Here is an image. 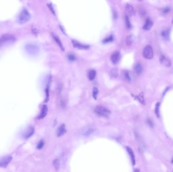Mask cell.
Wrapping results in <instances>:
<instances>
[{
	"label": "cell",
	"instance_id": "ba28073f",
	"mask_svg": "<svg viewBox=\"0 0 173 172\" xmlns=\"http://www.w3.org/2000/svg\"><path fill=\"white\" fill-rule=\"evenodd\" d=\"M35 132V129L34 127L30 126L28 127L25 132L23 133V137L25 139L30 137Z\"/></svg>",
	"mask_w": 173,
	"mask_h": 172
},
{
	"label": "cell",
	"instance_id": "8992f818",
	"mask_svg": "<svg viewBox=\"0 0 173 172\" xmlns=\"http://www.w3.org/2000/svg\"><path fill=\"white\" fill-rule=\"evenodd\" d=\"M12 160V156L11 155H8L2 157L0 159V168H5Z\"/></svg>",
	"mask_w": 173,
	"mask_h": 172
},
{
	"label": "cell",
	"instance_id": "ffe728a7",
	"mask_svg": "<svg viewBox=\"0 0 173 172\" xmlns=\"http://www.w3.org/2000/svg\"><path fill=\"white\" fill-rule=\"evenodd\" d=\"M111 75L112 77H113V78H116L118 77L119 75V72H118V69L114 68H113V69L111 70Z\"/></svg>",
	"mask_w": 173,
	"mask_h": 172
},
{
	"label": "cell",
	"instance_id": "603a6c76",
	"mask_svg": "<svg viewBox=\"0 0 173 172\" xmlns=\"http://www.w3.org/2000/svg\"><path fill=\"white\" fill-rule=\"evenodd\" d=\"M94 130L93 129L89 128V129H87L86 130H85V131H84L83 133V134L85 136H89V135H91L92 133L94 132Z\"/></svg>",
	"mask_w": 173,
	"mask_h": 172
},
{
	"label": "cell",
	"instance_id": "d6a6232c",
	"mask_svg": "<svg viewBox=\"0 0 173 172\" xmlns=\"http://www.w3.org/2000/svg\"><path fill=\"white\" fill-rule=\"evenodd\" d=\"M48 7H49V8H50V10L51 11H52V12L53 14H55V11H54V8H53V7L52 5H51V4H49V5H48Z\"/></svg>",
	"mask_w": 173,
	"mask_h": 172
},
{
	"label": "cell",
	"instance_id": "4dcf8cb0",
	"mask_svg": "<svg viewBox=\"0 0 173 172\" xmlns=\"http://www.w3.org/2000/svg\"><path fill=\"white\" fill-rule=\"evenodd\" d=\"M46 98L45 102H47L49 99V91L48 88H47L46 90Z\"/></svg>",
	"mask_w": 173,
	"mask_h": 172
},
{
	"label": "cell",
	"instance_id": "e0dca14e",
	"mask_svg": "<svg viewBox=\"0 0 173 172\" xmlns=\"http://www.w3.org/2000/svg\"><path fill=\"white\" fill-rule=\"evenodd\" d=\"M52 36H53V38L56 41V43L57 44L59 45L60 48L61 49V50H64V48H63V45H62V44L61 43V41H60V39H59V38H58V37L56 35H55V34H52Z\"/></svg>",
	"mask_w": 173,
	"mask_h": 172
},
{
	"label": "cell",
	"instance_id": "52a82bcc",
	"mask_svg": "<svg viewBox=\"0 0 173 172\" xmlns=\"http://www.w3.org/2000/svg\"><path fill=\"white\" fill-rule=\"evenodd\" d=\"M160 63L163 65V66H165L167 67H170L172 65V62L170 59L165 57V55H161L160 57Z\"/></svg>",
	"mask_w": 173,
	"mask_h": 172
},
{
	"label": "cell",
	"instance_id": "6da1fadb",
	"mask_svg": "<svg viewBox=\"0 0 173 172\" xmlns=\"http://www.w3.org/2000/svg\"><path fill=\"white\" fill-rule=\"evenodd\" d=\"M25 49L26 52L31 55H36L39 52V48L38 46L33 44H26L25 46Z\"/></svg>",
	"mask_w": 173,
	"mask_h": 172
},
{
	"label": "cell",
	"instance_id": "d6986e66",
	"mask_svg": "<svg viewBox=\"0 0 173 172\" xmlns=\"http://www.w3.org/2000/svg\"><path fill=\"white\" fill-rule=\"evenodd\" d=\"M135 71H136V72L137 74H140L142 71V65L140 64H139V63L137 64L136 65V66L135 67Z\"/></svg>",
	"mask_w": 173,
	"mask_h": 172
},
{
	"label": "cell",
	"instance_id": "9a60e30c",
	"mask_svg": "<svg viewBox=\"0 0 173 172\" xmlns=\"http://www.w3.org/2000/svg\"><path fill=\"white\" fill-rule=\"evenodd\" d=\"M48 111V106L46 105H44L43 106V108H42L41 113L39 115L38 119H43L44 118H45L46 117V116L47 115V114Z\"/></svg>",
	"mask_w": 173,
	"mask_h": 172
},
{
	"label": "cell",
	"instance_id": "277c9868",
	"mask_svg": "<svg viewBox=\"0 0 173 172\" xmlns=\"http://www.w3.org/2000/svg\"><path fill=\"white\" fill-rule=\"evenodd\" d=\"M30 18V15L26 9L23 10L20 12L19 17H18V20L21 24H24V23L29 21Z\"/></svg>",
	"mask_w": 173,
	"mask_h": 172
},
{
	"label": "cell",
	"instance_id": "cb8c5ba5",
	"mask_svg": "<svg viewBox=\"0 0 173 172\" xmlns=\"http://www.w3.org/2000/svg\"><path fill=\"white\" fill-rule=\"evenodd\" d=\"M169 30H165L161 32V35L164 39H167L169 36Z\"/></svg>",
	"mask_w": 173,
	"mask_h": 172
},
{
	"label": "cell",
	"instance_id": "5bb4252c",
	"mask_svg": "<svg viewBox=\"0 0 173 172\" xmlns=\"http://www.w3.org/2000/svg\"><path fill=\"white\" fill-rule=\"evenodd\" d=\"M72 44H73V45L74 47L77 48L78 49H81V50L87 49L89 48V46L88 45L81 44V43H78L77 41H75V40H72Z\"/></svg>",
	"mask_w": 173,
	"mask_h": 172
},
{
	"label": "cell",
	"instance_id": "4fadbf2b",
	"mask_svg": "<svg viewBox=\"0 0 173 172\" xmlns=\"http://www.w3.org/2000/svg\"><path fill=\"white\" fill-rule=\"evenodd\" d=\"M126 148H127V151L129 153V155L130 156L131 159V161L132 162V164L133 165H135L136 164V160H135V156L134 151L132 150V148L129 146H127Z\"/></svg>",
	"mask_w": 173,
	"mask_h": 172
},
{
	"label": "cell",
	"instance_id": "e575fe53",
	"mask_svg": "<svg viewBox=\"0 0 173 172\" xmlns=\"http://www.w3.org/2000/svg\"><path fill=\"white\" fill-rule=\"evenodd\" d=\"M172 23H173V21H172Z\"/></svg>",
	"mask_w": 173,
	"mask_h": 172
},
{
	"label": "cell",
	"instance_id": "9c48e42d",
	"mask_svg": "<svg viewBox=\"0 0 173 172\" xmlns=\"http://www.w3.org/2000/svg\"><path fill=\"white\" fill-rule=\"evenodd\" d=\"M120 59V54L119 52H114L111 56V61L114 64H118Z\"/></svg>",
	"mask_w": 173,
	"mask_h": 172
},
{
	"label": "cell",
	"instance_id": "2e32d148",
	"mask_svg": "<svg viewBox=\"0 0 173 172\" xmlns=\"http://www.w3.org/2000/svg\"><path fill=\"white\" fill-rule=\"evenodd\" d=\"M96 72L94 70H91L89 71L88 73V79L90 81H92L96 77Z\"/></svg>",
	"mask_w": 173,
	"mask_h": 172
},
{
	"label": "cell",
	"instance_id": "83f0119b",
	"mask_svg": "<svg viewBox=\"0 0 173 172\" xmlns=\"http://www.w3.org/2000/svg\"><path fill=\"white\" fill-rule=\"evenodd\" d=\"M113 40V36L112 35H110L109 37H108L107 38H106L105 39H104V40H103V43H108L109 42H111V41Z\"/></svg>",
	"mask_w": 173,
	"mask_h": 172
},
{
	"label": "cell",
	"instance_id": "484cf974",
	"mask_svg": "<svg viewBox=\"0 0 173 172\" xmlns=\"http://www.w3.org/2000/svg\"><path fill=\"white\" fill-rule=\"evenodd\" d=\"M98 92H99V91H98V89H97V88L94 87V88H93V97H94V99L95 100L97 99Z\"/></svg>",
	"mask_w": 173,
	"mask_h": 172
},
{
	"label": "cell",
	"instance_id": "30bf717a",
	"mask_svg": "<svg viewBox=\"0 0 173 172\" xmlns=\"http://www.w3.org/2000/svg\"><path fill=\"white\" fill-rule=\"evenodd\" d=\"M67 131L65 128V126L64 124H62L58 128L57 131V135L58 137H60L63 136L65 133H66Z\"/></svg>",
	"mask_w": 173,
	"mask_h": 172
},
{
	"label": "cell",
	"instance_id": "7402d4cb",
	"mask_svg": "<svg viewBox=\"0 0 173 172\" xmlns=\"http://www.w3.org/2000/svg\"><path fill=\"white\" fill-rule=\"evenodd\" d=\"M137 99L143 105L145 104V100L144 98V94L143 92L140 93V94L137 96Z\"/></svg>",
	"mask_w": 173,
	"mask_h": 172
},
{
	"label": "cell",
	"instance_id": "d4e9b609",
	"mask_svg": "<svg viewBox=\"0 0 173 172\" xmlns=\"http://www.w3.org/2000/svg\"><path fill=\"white\" fill-rule=\"evenodd\" d=\"M160 103H156L155 105V113L157 117H159V116H160Z\"/></svg>",
	"mask_w": 173,
	"mask_h": 172
},
{
	"label": "cell",
	"instance_id": "8fae6325",
	"mask_svg": "<svg viewBox=\"0 0 173 172\" xmlns=\"http://www.w3.org/2000/svg\"><path fill=\"white\" fill-rule=\"evenodd\" d=\"M153 25V22L152 20L151 19H150V18H148V19H146L145 23V24L144 25L143 29L146 30H150L152 28Z\"/></svg>",
	"mask_w": 173,
	"mask_h": 172
},
{
	"label": "cell",
	"instance_id": "7a4b0ae2",
	"mask_svg": "<svg viewBox=\"0 0 173 172\" xmlns=\"http://www.w3.org/2000/svg\"><path fill=\"white\" fill-rule=\"evenodd\" d=\"M15 40V37L10 34H5L0 38V47L7 43H11Z\"/></svg>",
	"mask_w": 173,
	"mask_h": 172
},
{
	"label": "cell",
	"instance_id": "ac0fdd59",
	"mask_svg": "<svg viewBox=\"0 0 173 172\" xmlns=\"http://www.w3.org/2000/svg\"><path fill=\"white\" fill-rule=\"evenodd\" d=\"M134 41V36L131 35L130 34L127 36V38H126V44L127 45H132Z\"/></svg>",
	"mask_w": 173,
	"mask_h": 172
},
{
	"label": "cell",
	"instance_id": "1f68e13d",
	"mask_svg": "<svg viewBox=\"0 0 173 172\" xmlns=\"http://www.w3.org/2000/svg\"><path fill=\"white\" fill-rule=\"evenodd\" d=\"M124 75H125V77L126 80H128V81H130L131 80V77L130 76V75H129V74L128 73V72H125Z\"/></svg>",
	"mask_w": 173,
	"mask_h": 172
},
{
	"label": "cell",
	"instance_id": "7c38bea8",
	"mask_svg": "<svg viewBox=\"0 0 173 172\" xmlns=\"http://www.w3.org/2000/svg\"><path fill=\"white\" fill-rule=\"evenodd\" d=\"M126 11L131 16H135L136 14V10L130 4H127L125 6Z\"/></svg>",
	"mask_w": 173,
	"mask_h": 172
},
{
	"label": "cell",
	"instance_id": "5b68a950",
	"mask_svg": "<svg viewBox=\"0 0 173 172\" xmlns=\"http://www.w3.org/2000/svg\"><path fill=\"white\" fill-rule=\"evenodd\" d=\"M143 56L147 59H151L153 57V51L151 46L147 45L143 50Z\"/></svg>",
	"mask_w": 173,
	"mask_h": 172
},
{
	"label": "cell",
	"instance_id": "f546056e",
	"mask_svg": "<svg viewBox=\"0 0 173 172\" xmlns=\"http://www.w3.org/2000/svg\"><path fill=\"white\" fill-rule=\"evenodd\" d=\"M68 59L71 61H74L76 60V57L73 54H70L68 55Z\"/></svg>",
	"mask_w": 173,
	"mask_h": 172
},
{
	"label": "cell",
	"instance_id": "d590c367",
	"mask_svg": "<svg viewBox=\"0 0 173 172\" xmlns=\"http://www.w3.org/2000/svg\"><path fill=\"white\" fill-rule=\"evenodd\" d=\"M139 1H141V0H139Z\"/></svg>",
	"mask_w": 173,
	"mask_h": 172
},
{
	"label": "cell",
	"instance_id": "836d02e7",
	"mask_svg": "<svg viewBox=\"0 0 173 172\" xmlns=\"http://www.w3.org/2000/svg\"><path fill=\"white\" fill-rule=\"evenodd\" d=\"M170 10V8H166L163 9V13H167L169 12Z\"/></svg>",
	"mask_w": 173,
	"mask_h": 172
},
{
	"label": "cell",
	"instance_id": "3957f363",
	"mask_svg": "<svg viewBox=\"0 0 173 172\" xmlns=\"http://www.w3.org/2000/svg\"><path fill=\"white\" fill-rule=\"evenodd\" d=\"M95 111L98 115L104 117H107L110 114V111L101 105H97L96 106Z\"/></svg>",
	"mask_w": 173,
	"mask_h": 172
},
{
	"label": "cell",
	"instance_id": "8d00e7d4",
	"mask_svg": "<svg viewBox=\"0 0 173 172\" xmlns=\"http://www.w3.org/2000/svg\"></svg>",
	"mask_w": 173,
	"mask_h": 172
},
{
	"label": "cell",
	"instance_id": "44dd1931",
	"mask_svg": "<svg viewBox=\"0 0 173 172\" xmlns=\"http://www.w3.org/2000/svg\"><path fill=\"white\" fill-rule=\"evenodd\" d=\"M125 26H126V27H127V28L129 30L131 28V24L129 18L127 15H126L125 16Z\"/></svg>",
	"mask_w": 173,
	"mask_h": 172
},
{
	"label": "cell",
	"instance_id": "f1b7e54d",
	"mask_svg": "<svg viewBox=\"0 0 173 172\" xmlns=\"http://www.w3.org/2000/svg\"><path fill=\"white\" fill-rule=\"evenodd\" d=\"M44 145V142L43 140H41L38 144V145H37V148H38V150H41L43 147Z\"/></svg>",
	"mask_w": 173,
	"mask_h": 172
},
{
	"label": "cell",
	"instance_id": "4316f807",
	"mask_svg": "<svg viewBox=\"0 0 173 172\" xmlns=\"http://www.w3.org/2000/svg\"><path fill=\"white\" fill-rule=\"evenodd\" d=\"M53 165H54V166L56 170H58L59 169V166H60L59 161L58 159L54 160V161L53 162Z\"/></svg>",
	"mask_w": 173,
	"mask_h": 172
}]
</instances>
